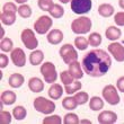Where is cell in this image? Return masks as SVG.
<instances>
[{
  "instance_id": "cell-1",
  "label": "cell",
  "mask_w": 124,
  "mask_h": 124,
  "mask_svg": "<svg viewBox=\"0 0 124 124\" xmlns=\"http://www.w3.org/2000/svg\"><path fill=\"white\" fill-rule=\"evenodd\" d=\"M82 69L90 77L98 78L103 77L108 72L112 65L109 54L104 50H92L82 58Z\"/></svg>"
},
{
  "instance_id": "cell-2",
  "label": "cell",
  "mask_w": 124,
  "mask_h": 124,
  "mask_svg": "<svg viewBox=\"0 0 124 124\" xmlns=\"http://www.w3.org/2000/svg\"><path fill=\"white\" fill-rule=\"evenodd\" d=\"M93 26V23L90 18L88 17H79L76 18L73 22L71 23V31L75 34H87L88 32H90Z\"/></svg>"
},
{
  "instance_id": "cell-3",
  "label": "cell",
  "mask_w": 124,
  "mask_h": 124,
  "mask_svg": "<svg viewBox=\"0 0 124 124\" xmlns=\"http://www.w3.org/2000/svg\"><path fill=\"white\" fill-rule=\"evenodd\" d=\"M33 105H34V108H35L36 111L45 115L52 114L53 112L55 111V104H54V101H50V99H46L44 97L35 98Z\"/></svg>"
},
{
  "instance_id": "cell-4",
  "label": "cell",
  "mask_w": 124,
  "mask_h": 124,
  "mask_svg": "<svg viewBox=\"0 0 124 124\" xmlns=\"http://www.w3.org/2000/svg\"><path fill=\"white\" fill-rule=\"evenodd\" d=\"M59 53H60V56L63 60V62L68 65L70 63H72V62L78 60V53H77L76 49L73 47V45H71V44H64V45H62Z\"/></svg>"
},
{
  "instance_id": "cell-5",
  "label": "cell",
  "mask_w": 124,
  "mask_h": 124,
  "mask_svg": "<svg viewBox=\"0 0 124 124\" xmlns=\"http://www.w3.org/2000/svg\"><path fill=\"white\" fill-rule=\"evenodd\" d=\"M41 73L43 75L44 81L47 84H54L58 78V73H56L55 65L52 62H45L43 63L41 67Z\"/></svg>"
},
{
  "instance_id": "cell-6",
  "label": "cell",
  "mask_w": 124,
  "mask_h": 124,
  "mask_svg": "<svg viewBox=\"0 0 124 124\" xmlns=\"http://www.w3.org/2000/svg\"><path fill=\"white\" fill-rule=\"evenodd\" d=\"M71 10L77 15H84L92 10V0H71L70 1Z\"/></svg>"
},
{
  "instance_id": "cell-7",
  "label": "cell",
  "mask_w": 124,
  "mask_h": 124,
  "mask_svg": "<svg viewBox=\"0 0 124 124\" xmlns=\"http://www.w3.org/2000/svg\"><path fill=\"white\" fill-rule=\"evenodd\" d=\"M53 25V22H52V18L50 16H41L39 19L36 20L34 23V31H35L37 34H46V33L50 31V28L52 27Z\"/></svg>"
},
{
  "instance_id": "cell-8",
  "label": "cell",
  "mask_w": 124,
  "mask_h": 124,
  "mask_svg": "<svg viewBox=\"0 0 124 124\" xmlns=\"http://www.w3.org/2000/svg\"><path fill=\"white\" fill-rule=\"evenodd\" d=\"M101 94H103V98L109 105H117L121 101L117 93V88H115V86L113 85H107L106 87H104Z\"/></svg>"
},
{
  "instance_id": "cell-9",
  "label": "cell",
  "mask_w": 124,
  "mask_h": 124,
  "mask_svg": "<svg viewBox=\"0 0 124 124\" xmlns=\"http://www.w3.org/2000/svg\"><path fill=\"white\" fill-rule=\"evenodd\" d=\"M20 39H22V42L24 43L25 47L28 50H35L39 46V41H37L35 34H34V32L31 28L24 30L22 32Z\"/></svg>"
},
{
  "instance_id": "cell-10",
  "label": "cell",
  "mask_w": 124,
  "mask_h": 124,
  "mask_svg": "<svg viewBox=\"0 0 124 124\" xmlns=\"http://www.w3.org/2000/svg\"><path fill=\"white\" fill-rule=\"evenodd\" d=\"M107 50L117 62H124V46L121 43L117 42L111 43L107 46Z\"/></svg>"
},
{
  "instance_id": "cell-11",
  "label": "cell",
  "mask_w": 124,
  "mask_h": 124,
  "mask_svg": "<svg viewBox=\"0 0 124 124\" xmlns=\"http://www.w3.org/2000/svg\"><path fill=\"white\" fill-rule=\"evenodd\" d=\"M10 58H11L13 63L18 68L25 67V64H26V55H25V52L23 51V49H20V47L14 49L11 51Z\"/></svg>"
},
{
  "instance_id": "cell-12",
  "label": "cell",
  "mask_w": 124,
  "mask_h": 124,
  "mask_svg": "<svg viewBox=\"0 0 124 124\" xmlns=\"http://www.w3.org/2000/svg\"><path fill=\"white\" fill-rule=\"evenodd\" d=\"M116 121H117V115L112 111H103L98 115V122L101 124H113Z\"/></svg>"
},
{
  "instance_id": "cell-13",
  "label": "cell",
  "mask_w": 124,
  "mask_h": 124,
  "mask_svg": "<svg viewBox=\"0 0 124 124\" xmlns=\"http://www.w3.org/2000/svg\"><path fill=\"white\" fill-rule=\"evenodd\" d=\"M47 42L52 45H56V44H60V43L63 41V33L60 30H52L47 33Z\"/></svg>"
},
{
  "instance_id": "cell-14",
  "label": "cell",
  "mask_w": 124,
  "mask_h": 124,
  "mask_svg": "<svg viewBox=\"0 0 124 124\" xmlns=\"http://www.w3.org/2000/svg\"><path fill=\"white\" fill-rule=\"evenodd\" d=\"M68 71L70 72V75L75 79H81L84 77V72H85L78 61H75V62H72V63H70Z\"/></svg>"
},
{
  "instance_id": "cell-15",
  "label": "cell",
  "mask_w": 124,
  "mask_h": 124,
  "mask_svg": "<svg viewBox=\"0 0 124 124\" xmlns=\"http://www.w3.org/2000/svg\"><path fill=\"white\" fill-rule=\"evenodd\" d=\"M28 88L33 93H41L44 89V82L37 77H33L28 81Z\"/></svg>"
},
{
  "instance_id": "cell-16",
  "label": "cell",
  "mask_w": 124,
  "mask_h": 124,
  "mask_svg": "<svg viewBox=\"0 0 124 124\" xmlns=\"http://www.w3.org/2000/svg\"><path fill=\"white\" fill-rule=\"evenodd\" d=\"M63 92H64V89L61 87V85H59V84H52V86L49 88L47 94H49L51 99H60L61 96L63 95Z\"/></svg>"
},
{
  "instance_id": "cell-17",
  "label": "cell",
  "mask_w": 124,
  "mask_h": 124,
  "mask_svg": "<svg viewBox=\"0 0 124 124\" xmlns=\"http://www.w3.org/2000/svg\"><path fill=\"white\" fill-rule=\"evenodd\" d=\"M0 19L3 25L10 26L16 22V13H11V11H1L0 15Z\"/></svg>"
},
{
  "instance_id": "cell-18",
  "label": "cell",
  "mask_w": 124,
  "mask_h": 124,
  "mask_svg": "<svg viewBox=\"0 0 124 124\" xmlns=\"http://www.w3.org/2000/svg\"><path fill=\"white\" fill-rule=\"evenodd\" d=\"M105 35H106V39H109V41H116L122 36V32L117 27L109 26L107 30L105 31Z\"/></svg>"
},
{
  "instance_id": "cell-19",
  "label": "cell",
  "mask_w": 124,
  "mask_h": 124,
  "mask_svg": "<svg viewBox=\"0 0 124 124\" xmlns=\"http://www.w3.org/2000/svg\"><path fill=\"white\" fill-rule=\"evenodd\" d=\"M9 86L11 88H19L24 84V76L20 73H13L9 77Z\"/></svg>"
},
{
  "instance_id": "cell-20",
  "label": "cell",
  "mask_w": 124,
  "mask_h": 124,
  "mask_svg": "<svg viewBox=\"0 0 124 124\" xmlns=\"http://www.w3.org/2000/svg\"><path fill=\"white\" fill-rule=\"evenodd\" d=\"M44 60V53L41 50H34L30 55V62L32 65L41 64Z\"/></svg>"
},
{
  "instance_id": "cell-21",
  "label": "cell",
  "mask_w": 124,
  "mask_h": 124,
  "mask_svg": "<svg viewBox=\"0 0 124 124\" xmlns=\"http://www.w3.org/2000/svg\"><path fill=\"white\" fill-rule=\"evenodd\" d=\"M98 14L101 17L108 18V17L113 16V14H114V7L112 6V5H109V3H101V6L98 7Z\"/></svg>"
},
{
  "instance_id": "cell-22",
  "label": "cell",
  "mask_w": 124,
  "mask_h": 124,
  "mask_svg": "<svg viewBox=\"0 0 124 124\" xmlns=\"http://www.w3.org/2000/svg\"><path fill=\"white\" fill-rule=\"evenodd\" d=\"M1 101H2L5 105H13L17 99L16 94L11 90H6V92H2L1 94V97H0Z\"/></svg>"
},
{
  "instance_id": "cell-23",
  "label": "cell",
  "mask_w": 124,
  "mask_h": 124,
  "mask_svg": "<svg viewBox=\"0 0 124 124\" xmlns=\"http://www.w3.org/2000/svg\"><path fill=\"white\" fill-rule=\"evenodd\" d=\"M89 108L94 112L101 111V109L104 108V101L101 97H98V96H94L89 101Z\"/></svg>"
},
{
  "instance_id": "cell-24",
  "label": "cell",
  "mask_w": 124,
  "mask_h": 124,
  "mask_svg": "<svg viewBox=\"0 0 124 124\" xmlns=\"http://www.w3.org/2000/svg\"><path fill=\"white\" fill-rule=\"evenodd\" d=\"M62 106H63V108L64 109H68V111H73V109H76L77 108V106H78V103H77V101H76L75 96L73 97H65L63 101H62Z\"/></svg>"
},
{
  "instance_id": "cell-25",
  "label": "cell",
  "mask_w": 124,
  "mask_h": 124,
  "mask_svg": "<svg viewBox=\"0 0 124 124\" xmlns=\"http://www.w3.org/2000/svg\"><path fill=\"white\" fill-rule=\"evenodd\" d=\"M82 85L80 81H73L69 85H64V92L67 93L68 95H71V94H76L77 92H79L81 89Z\"/></svg>"
},
{
  "instance_id": "cell-26",
  "label": "cell",
  "mask_w": 124,
  "mask_h": 124,
  "mask_svg": "<svg viewBox=\"0 0 124 124\" xmlns=\"http://www.w3.org/2000/svg\"><path fill=\"white\" fill-rule=\"evenodd\" d=\"M27 115V111L26 108L23 107V106H16V107L13 109V116L16 118L17 121H22L26 117Z\"/></svg>"
},
{
  "instance_id": "cell-27",
  "label": "cell",
  "mask_w": 124,
  "mask_h": 124,
  "mask_svg": "<svg viewBox=\"0 0 124 124\" xmlns=\"http://www.w3.org/2000/svg\"><path fill=\"white\" fill-rule=\"evenodd\" d=\"M49 13L53 18H61V17L64 15V8H63L61 5L54 3V6L51 8V10H50Z\"/></svg>"
},
{
  "instance_id": "cell-28",
  "label": "cell",
  "mask_w": 124,
  "mask_h": 124,
  "mask_svg": "<svg viewBox=\"0 0 124 124\" xmlns=\"http://www.w3.org/2000/svg\"><path fill=\"white\" fill-rule=\"evenodd\" d=\"M18 15H19L22 18H30L31 16H32V8H31L28 5H26V3H24V5H20L19 7H18Z\"/></svg>"
},
{
  "instance_id": "cell-29",
  "label": "cell",
  "mask_w": 124,
  "mask_h": 124,
  "mask_svg": "<svg viewBox=\"0 0 124 124\" xmlns=\"http://www.w3.org/2000/svg\"><path fill=\"white\" fill-rule=\"evenodd\" d=\"M101 36L99 33L95 32V33H92L88 37V42H89V45L90 46H94V47H97L101 44Z\"/></svg>"
},
{
  "instance_id": "cell-30",
  "label": "cell",
  "mask_w": 124,
  "mask_h": 124,
  "mask_svg": "<svg viewBox=\"0 0 124 124\" xmlns=\"http://www.w3.org/2000/svg\"><path fill=\"white\" fill-rule=\"evenodd\" d=\"M88 44H89L88 39H85V37H82V36H78V37H76V39H75V45L79 51H85V50L88 47Z\"/></svg>"
},
{
  "instance_id": "cell-31",
  "label": "cell",
  "mask_w": 124,
  "mask_h": 124,
  "mask_svg": "<svg viewBox=\"0 0 124 124\" xmlns=\"http://www.w3.org/2000/svg\"><path fill=\"white\" fill-rule=\"evenodd\" d=\"M13 47H14V43L13 41L8 37L6 39H1V43H0V49L2 52H11L13 51Z\"/></svg>"
},
{
  "instance_id": "cell-32",
  "label": "cell",
  "mask_w": 124,
  "mask_h": 124,
  "mask_svg": "<svg viewBox=\"0 0 124 124\" xmlns=\"http://www.w3.org/2000/svg\"><path fill=\"white\" fill-rule=\"evenodd\" d=\"M79 122L80 121H79L78 115L75 114V113H68L63 117V123L64 124H78Z\"/></svg>"
},
{
  "instance_id": "cell-33",
  "label": "cell",
  "mask_w": 124,
  "mask_h": 124,
  "mask_svg": "<svg viewBox=\"0 0 124 124\" xmlns=\"http://www.w3.org/2000/svg\"><path fill=\"white\" fill-rule=\"evenodd\" d=\"M37 5H39V9L43 11H50L51 8L54 6V2L53 0H39Z\"/></svg>"
},
{
  "instance_id": "cell-34",
  "label": "cell",
  "mask_w": 124,
  "mask_h": 124,
  "mask_svg": "<svg viewBox=\"0 0 124 124\" xmlns=\"http://www.w3.org/2000/svg\"><path fill=\"white\" fill-rule=\"evenodd\" d=\"M75 98H76V101H77V103H78V105H84L88 101L89 96L85 92H77L75 95Z\"/></svg>"
},
{
  "instance_id": "cell-35",
  "label": "cell",
  "mask_w": 124,
  "mask_h": 124,
  "mask_svg": "<svg viewBox=\"0 0 124 124\" xmlns=\"http://www.w3.org/2000/svg\"><path fill=\"white\" fill-rule=\"evenodd\" d=\"M60 78H61V81H62V84H63V85H69V84H71V82L75 81V80H73L75 78L70 75V72H69L68 70L62 71L61 75H60Z\"/></svg>"
},
{
  "instance_id": "cell-36",
  "label": "cell",
  "mask_w": 124,
  "mask_h": 124,
  "mask_svg": "<svg viewBox=\"0 0 124 124\" xmlns=\"http://www.w3.org/2000/svg\"><path fill=\"white\" fill-rule=\"evenodd\" d=\"M62 122L63 121L59 115H51L43 120V124H61Z\"/></svg>"
},
{
  "instance_id": "cell-37",
  "label": "cell",
  "mask_w": 124,
  "mask_h": 124,
  "mask_svg": "<svg viewBox=\"0 0 124 124\" xmlns=\"http://www.w3.org/2000/svg\"><path fill=\"white\" fill-rule=\"evenodd\" d=\"M10 122H11V114H10L9 112H6L1 109V113H0V123L9 124Z\"/></svg>"
},
{
  "instance_id": "cell-38",
  "label": "cell",
  "mask_w": 124,
  "mask_h": 124,
  "mask_svg": "<svg viewBox=\"0 0 124 124\" xmlns=\"http://www.w3.org/2000/svg\"><path fill=\"white\" fill-rule=\"evenodd\" d=\"M114 22L117 26H124V11H120V13L115 14Z\"/></svg>"
},
{
  "instance_id": "cell-39",
  "label": "cell",
  "mask_w": 124,
  "mask_h": 124,
  "mask_svg": "<svg viewBox=\"0 0 124 124\" xmlns=\"http://www.w3.org/2000/svg\"><path fill=\"white\" fill-rule=\"evenodd\" d=\"M2 11H11V13H16L18 11V8L16 7V5L14 2H7L3 5Z\"/></svg>"
},
{
  "instance_id": "cell-40",
  "label": "cell",
  "mask_w": 124,
  "mask_h": 124,
  "mask_svg": "<svg viewBox=\"0 0 124 124\" xmlns=\"http://www.w3.org/2000/svg\"><path fill=\"white\" fill-rule=\"evenodd\" d=\"M8 64H9V59H8V56H7L6 54L1 53V54H0V68L1 69L6 68Z\"/></svg>"
},
{
  "instance_id": "cell-41",
  "label": "cell",
  "mask_w": 124,
  "mask_h": 124,
  "mask_svg": "<svg viewBox=\"0 0 124 124\" xmlns=\"http://www.w3.org/2000/svg\"><path fill=\"white\" fill-rule=\"evenodd\" d=\"M116 88L121 93H124V76L117 79V81H116Z\"/></svg>"
},
{
  "instance_id": "cell-42",
  "label": "cell",
  "mask_w": 124,
  "mask_h": 124,
  "mask_svg": "<svg viewBox=\"0 0 124 124\" xmlns=\"http://www.w3.org/2000/svg\"><path fill=\"white\" fill-rule=\"evenodd\" d=\"M3 36H5V30H3V27H0V39H2Z\"/></svg>"
},
{
  "instance_id": "cell-43",
  "label": "cell",
  "mask_w": 124,
  "mask_h": 124,
  "mask_svg": "<svg viewBox=\"0 0 124 124\" xmlns=\"http://www.w3.org/2000/svg\"><path fill=\"white\" fill-rule=\"evenodd\" d=\"M26 1H28V0H15V2L20 3V5H24V3L26 2Z\"/></svg>"
},
{
  "instance_id": "cell-44",
  "label": "cell",
  "mask_w": 124,
  "mask_h": 124,
  "mask_svg": "<svg viewBox=\"0 0 124 124\" xmlns=\"http://www.w3.org/2000/svg\"><path fill=\"white\" fill-rule=\"evenodd\" d=\"M118 5L122 9H124V0H118Z\"/></svg>"
},
{
  "instance_id": "cell-45",
  "label": "cell",
  "mask_w": 124,
  "mask_h": 124,
  "mask_svg": "<svg viewBox=\"0 0 124 124\" xmlns=\"http://www.w3.org/2000/svg\"><path fill=\"white\" fill-rule=\"evenodd\" d=\"M71 1V0H60V2L61 3H69Z\"/></svg>"
},
{
  "instance_id": "cell-46",
  "label": "cell",
  "mask_w": 124,
  "mask_h": 124,
  "mask_svg": "<svg viewBox=\"0 0 124 124\" xmlns=\"http://www.w3.org/2000/svg\"><path fill=\"white\" fill-rule=\"evenodd\" d=\"M80 122H81V123H89V124L92 123L90 121H87V120H84V121H80Z\"/></svg>"
}]
</instances>
